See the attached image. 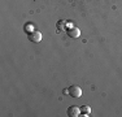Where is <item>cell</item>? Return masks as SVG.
Segmentation results:
<instances>
[{"label": "cell", "mask_w": 122, "mask_h": 117, "mask_svg": "<svg viewBox=\"0 0 122 117\" xmlns=\"http://www.w3.org/2000/svg\"><path fill=\"white\" fill-rule=\"evenodd\" d=\"M66 113H68L69 117H78L81 116V108H78L77 105H71V107L68 108Z\"/></svg>", "instance_id": "7a4b0ae2"}, {"label": "cell", "mask_w": 122, "mask_h": 117, "mask_svg": "<svg viewBox=\"0 0 122 117\" xmlns=\"http://www.w3.org/2000/svg\"><path fill=\"white\" fill-rule=\"evenodd\" d=\"M56 26H57V29H59V30L61 29L62 31H65L66 30V21H59Z\"/></svg>", "instance_id": "8992f818"}, {"label": "cell", "mask_w": 122, "mask_h": 117, "mask_svg": "<svg viewBox=\"0 0 122 117\" xmlns=\"http://www.w3.org/2000/svg\"><path fill=\"white\" fill-rule=\"evenodd\" d=\"M69 95L73 96V98H81L82 96V89L77 85H73V86L69 87Z\"/></svg>", "instance_id": "6da1fadb"}, {"label": "cell", "mask_w": 122, "mask_h": 117, "mask_svg": "<svg viewBox=\"0 0 122 117\" xmlns=\"http://www.w3.org/2000/svg\"><path fill=\"white\" fill-rule=\"evenodd\" d=\"M90 115H91V107H88V105H83V107L81 108V116L87 117Z\"/></svg>", "instance_id": "5b68a950"}, {"label": "cell", "mask_w": 122, "mask_h": 117, "mask_svg": "<svg viewBox=\"0 0 122 117\" xmlns=\"http://www.w3.org/2000/svg\"><path fill=\"white\" fill-rule=\"evenodd\" d=\"M64 94H65V95H69V89H64Z\"/></svg>", "instance_id": "ba28073f"}, {"label": "cell", "mask_w": 122, "mask_h": 117, "mask_svg": "<svg viewBox=\"0 0 122 117\" xmlns=\"http://www.w3.org/2000/svg\"><path fill=\"white\" fill-rule=\"evenodd\" d=\"M66 33H68V35L70 38H78L81 35V30L78 27H70V29H68V31H66Z\"/></svg>", "instance_id": "277c9868"}, {"label": "cell", "mask_w": 122, "mask_h": 117, "mask_svg": "<svg viewBox=\"0 0 122 117\" xmlns=\"http://www.w3.org/2000/svg\"><path fill=\"white\" fill-rule=\"evenodd\" d=\"M29 39H30V42L39 43L40 40H42V33H40V31L34 30L33 33H30V34H29Z\"/></svg>", "instance_id": "3957f363"}, {"label": "cell", "mask_w": 122, "mask_h": 117, "mask_svg": "<svg viewBox=\"0 0 122 117\" xmlns=\"http://www.w3.org/2000/svg\"><path fill=\"white\" fill-rule=\"evenodd\" d=\"M25 31H26L27 34L33 33V31H34V26L31 25V23H26V25H25Z\"/></svg>", "instance_id": "52a82bcc"}]
</instances>
